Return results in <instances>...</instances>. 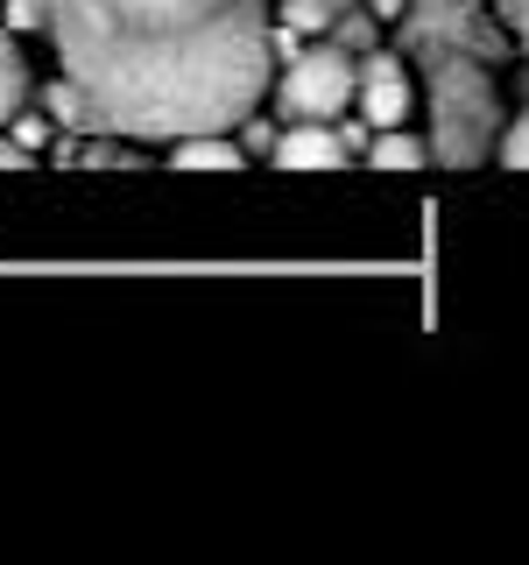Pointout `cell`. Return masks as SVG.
I'll list each match as a JSON object with an SVG mask.
<instances>
[{
	"instance_id": "obj_14",
	"label": "cell",
	"mask_w": 529,
	"mask_h": 565,
	"mask_svg": "<svg viewBox=\"0 0 529 565\" xmlns=\"http://www.w3.org/2000/svg\"><path fill=\"white\" fill-rule=\"evenodd\" d=\"M50 14H57V0H0L8 29H50Z\"/></svg>"
},
{
	"instance_id": "obj_21",
	"label": "cell",
	"mask_w": 529,
	"mask_h": 565,
	"mask_svg": "<svg viewBox=\"0 0 529 565\" xmlns=\"http://www.w3.org/2000/svg\"><path fill=\"white\" fill-rule=\"evenodd\" d=\"M339 8H353V0H339Z\"/></svg>"
},
{
	"instance_id": "obj_7",
	"label": "cell",
	"mask_w": 529,
	"mask_h": 565,
	"mask_svg": "<svg viewBox=\"0 0 529 565\" xmlns=\"http://www.w3.org/2000/svg\"><path fill=\"white\" fill-rule=\"evenodd\" d=\"M43 114L57 120L64 135H106V114H99V99L85 93L78 78H57V85H43Z\"/></svg>"
},
{
	"instance_id": "obj_9",
	"label": "cell",
	"mask_w": 529,
	"mask_h": 565,
	"mask_svg": "<svg viewBox=\"0 0 529 565\" xmlns=\"http://www.w3.org/2000/svg\"><path fill=\"white\" fill-rule=\"evenodd\" d=\"M367 163H375V170H423V163H431V141H417V135H402V128H375Z\"/></svg>"
},
{
	"instance_id": "obj_12",
	"label": "cell",
	"mask_w": 529,
	"mask_h": 565,
	"mask_svg": "<svg viewBox=\"0 0 529 565\" xmlns=\"http://www.w3.org/2000/svg\"><path fill=\"white\" fill-rule=\"evenodd\" d=\"M276 22L304 29V35H332V22H339V0H282Z\"/></svg>"
},
{
	"instance_id": "obj_5",
	"label": "cell",
	"mask_w": 529,
	"mask_h": 565,
	"mask_svg": "<svg viewBox=\"0 0 529 565\" xmlns=\"http://www.w3.org/2000/svg\"><path fill=\"white\" fill-rule=\"evenodd\" d=\"M360 120L367 128H402V120H410V71H402V50H367L360 57Z\"/></svg>"
},
{
	"instance_id": "obj_3",
	"label": "cell",
	"mask_w": 529,
	"mask_h": 565,
	"mask_svg": "<svg viewBox=\"0 0 529 565\" xmlns=\"http://www.w3.org/2000/svg\"><path fill=\"white\" fill-rule=\"evenodd\" d=\"M396 50L417 64L438 57H481V64H508L516 57V29L501 14H487L481 0H410L396 14Z\"/></svg>"
},
{
	"instance_id": "obj_11",
	"label": "cell",
	"mask_w": 529,
	"mask_h": 565,
	"mask_svg": "<svg viewBox=\"0 0 529 565\" xmlns=\"http://www.w3.org/2000/svg\"><path fill=\"white\" fill-rule=\"evenodd\" d=\"M332 43H339V50H353V57L381 50V14L367 8V0H353V8H339V22H332Z\"/></svg>"
},
{
	"instance_id": "obj_10",
	"label": "cell",
	"mask_w": 529,
	"mask_h": 565,
	"mask_svg": "<svg viewBox=\"0 0 529 565\" xmlns=\"http://www.w3.org/2000/svg\"><path fill=\"white\" fill-rule=\"evenodd\" d=\"M22 99H29V64L14 50V29H0V128L22 114Z\"/></svg>"
},
{
	"instance_id": "obj_13",
	"label": "cell",
	"mask_w": 529,
	"mask_h": 565,
	"mask_svg": "<svg viewBox=\"0 0 529 565\" xmlns=\"http://www.w3.org/2000/svg\"><path fill=\"white\" fill-rule=\"evenodd\" d=\"M494 163H501V170H529V106L501 128V149H494Z\"/></svg>"
},
{
	"instance_id": "obj_17",
	"label": "cell",
	"mask_w": 529,
	"mask_h": 565,
	"mask_svg": "<svg viewBox=\"0 0 529 565\" xmlns=\"http://www.w3.org/2000/svg\"><path fill=\"white\" fill-rule=\"evenodd\" d=\"M494 14L516 29V43H522V57H529V0H494Z\"/></svg>"
},
{
	"instance_id": "obj_1",
	"label": "cell",
	"mask_w": 529,
	"mask_h": 565,
	"mask_svg": "<svg viewBox=\"0 0 529 565\" xmlns=\"http://www.w3.org/2000/svg\"><path fill=\"white\" fill-rule=\"evenodd\" d=\"M269 29V0H57L50 14L64 78L120 141L240 128L276 78Z\"/></svg>"
},
{
	"instance_id": "obj_19",
	"label": "cell",
	"mask_w": 529,
	"mask_h": 565,
	"mask_svg": "<svg viewBox=\"0 0 529 565\" xmlns=\"http://www.w3.org/2000/svg\"><path fill=\"white\" fill-rule=\"evenodd\" d=\"M367 8H375V14H381V22H396V14H402V8H410V0H367Z\"/></svg>"
},
{
	"instance_id": "obj_6",
	"label": "cell",
	"mask_w": 529,
	"mask_h": 565,
	"mask_svg": "<svg viewBox=\"0 0 529 565\" xmlns=\"http://www.w3.org/2000/svg\"><path fill=\"white\" fill-rule=\"evenodd\" d=\"M346 135L332 120H290V135H276V163L282 170H339L346 163Z\"/></svg>"
},
{
	"instance_id": "obj_4",
	"label": "cell",
	"mask_w": 529,
	"mask_h": 565,
	"mask_svg": "<svg viewBox=\"0 0 529 565\" xmlns=\"http://www.w3.org/2000/svg\"><path fill=\"white\" fill-rule=\"evenodd\" d=\"M353 106H360V57L339 50L332 35H317L296 64H282V78H276L282 120H339Z\"/></svg>"
},
{
	"instance_id": "obj_20",
	"label": "cell",
	"mask_w": 529,
	"mask_h": 565,
	"mask_svg": "<svg viewBox=\"0 0 529 565\" xmlns=\"http://www.w3.org/2000/svg\"><path fill=\"white\" fill-rule=\"evenodd\" d=\"M522 99H529V64H522Z\"/></svg>"
},
{
	"instance_id": "obj_2",
	"label": "cell",
	"mask_w": 529,
	"mask_h": 565,
	"mask_svg": "<svg viewBox=\"0 0 529 565\" xmlns=\"http://www.w3.org/2000/svg\"><path fill=\"white\" fill-rule=\"evenodd\" d=\"M423 99H431V163L438 170H481L487 156L501 149L494 64H481V57L423 64Z\"/></svg>"
},
{
	"instance_id": "obj_8",
	"label": "cell",
	"mask_w": 529,
	"mask_h": 565,
	"mask_svg": "<svg viewBox=\"0 0 529 565\" xmlns=\"http://www.w3.org/2000/svg\"><path fill=\"white\" fill-rule=\"evenodd\" d=\"M170 163L176 170H240L247 149L226 135H184V141H170Z\"/></svg>"
},
{
	"instance_id": "obj_16",
	"label": "cell",
	"mask_w": 529,
	"mask_h": 565,
	"mask_svg": "<svg viewBox=\"0 0 529 565\" xmlns=\"http://www.w3.org/2000/svg\"><path fill=\"white\" fill-rule=\"evenodd\" d=\"M8 128H14V141H22L29 156H35V149H43V141H50V120H43V114H14Z\"/></svg>"
},
{
	"instance_id": "obj_18",
	"label": "cell",
	"mask_w": 529,
	"mask_h": 565,
	"mask_svg": "<svg viewBox=\"0 0 529 565\" xmlns=\"http://www.w3.org/2000/svg\"><path fill=\"white\" fill-rule=\"evenodd\" d=\"M22 163H29V149L14 135H0V170H22Z\"/></svg>"
},
{
	"instance_id": "obj_15",
	"label": "cell",
	"mask_w": 529,
	"mask_h": 565,
	"mask_svg": "<svg viewBox=\"0 0 529 565\" xmlns=\"http://www.w3.org/2000/svg\"><path fill=\"white\" fill-rule=\"evenodd\" d=\"M240 149H247V156H276V128L247 114V120H240Z\"/></svg>"
}]
</instances>
